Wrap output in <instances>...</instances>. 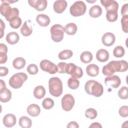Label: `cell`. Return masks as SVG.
Wrapping results in <instances>:
<instances>
[{
	"label": "cell",
	"mask_w": 128,
	"mask_h": 128,
	"mask_svg": "<svg viewBox=\"0 0 128 128\" xmlns=\"http://www.w3.org/2000/svg\"><path fill=\"white\" fill-rule=\"evenodd\" d=\"M85 116L88 118L93 120L96 117L97 112L94 108H89L86 110Z\"/></svg>",
	"instance_id": "39"
},
{
	"label": "cell",
	"mask_w": 128,
	"mask_h": 128,
	"mask_svg": "<svg viewBox=\"0 0 128 128\" xmlns=\"http://www.w3.org/2000/svg\"><path fill=\"white\" fill-rule=\"evenodd\" d=\"M68 128H78L79 126L78 124L76 122H70L68 126H67Z\"/></svg>",
	"instance_id": "46"
},
{
	"label": "cell",
	"mask_w": 128,
	"mask_h": 128,
	"mask_svg": "<svg viewBox=\"0 0 128 128\" xmlns=\"http://www.w3.org/2000/svg\"><path fill=\"white\" fill-rule=\"evenodd\" d=\"M49 92L51 95L55 97L60 96L62 93V84L60 78L52 77L48 81Z\"/></svg>",
	"instance_id": "2"
},
{
	"label": "cell",
	"mask_w": 128,
	"mask_h": 128,
	"mask_svg": "<svg viewBox=\"0 0 128 128\" xmlns=\"http://www.w3.org/2000/svg\"><path fill=\"white\" fill-rule=\"evenodd\" d=\"M42 106L46 110H50L54 106V101L50 98H44L42 102Z\"/></svg>",
	"instance_id": "35"
},
{
	"label": "cell",
	"mask_w": 128,
	"mask_h": 128,
	"mask_svg": "<svg viewBox=\"0 0 128 128\" xmlns=\"http://www.w3.org/2000/svg\"><path fill=\"white\" fill-rule=\"evenodd\" d=\"M80 85L79 80L76 78H70L68 80V86L72 90L77 89Z\"/></svg>",
	"instance_id": "32"
},
{
	"label": "cell",
	"mask_w": 128,
	"mask_h": 128,
	"mask_svg": "<svg viewBox=\"0 0 128 128\" xmlns=\"http://www.w3.org/2000/svg\"><path fill=\"white\" fill-rule=\"evenodd\" d=\"M40 112V106L36 104H31L27 108V112L32 116L35 117L38 116Z\"/></svg>",
	"instance_id": "20"
},
{
	"label": "cell",
	"mask_w": 128,
	"mask_h": 128,
	"mask_svg": "<svg viewBox=\"0 0 128 128\" xmlns=\"http://www.w3.org/2000/svg\"><path fill=\"white\" fill-rule=\"evenodd\" d=\"M104 82L106 86L110 85L114 88H118L120 84L121 80L116 75L110 76L105 78Z\"/></svg>",
	"instance_id": "8"
},
{
	"label": "cell",
	"mask_w": 128,
	"mask_h": 128,
	"mask_svg": "<svg viewBox=\"0 0 128 128\" xmlns=\"http://www.w3.org/2000/svg\"><path fill=\"white\" fill-rule=\"evenodd\" d=\"M102 72L104 75L107 76H112L116 72L113 60L110 62L108 64L103 66Z\"/></svg>",
	"instance_id": "19"
},
{
	"label": "cell",
	"mask_w": 128,
	"mask_h": 128,
	"mask_svg": "<svg viewBox=\"0 0 128 128\" xmlns=\"http://www.w3.org/2000/svg\"><path fill=\"white\" fill-rule=\"evenodd\" d=\"M86 92L96 97H100L103 94L104 88L101 84L94 80H89L85 84Z\"/></svg>",
	"instance_id": "1"
},
{
	"label": "cell",
	"mask_w": 128,
	"mask_h": 128,
	"mask_svg": "<svg viewBox=\"0 0 128 128\" xmlns=\"http://www.w3.org/2000/svg\"><path fill=\"white\" fill-rule=\"evenodd\" d=\"M19 14V10L16 8H10L6 12L4 16L8 21H10L14 18L18 16Z\"/></svg>",
	"instance_id": "22"
},
{
	"label": "cell",
	"mask_w": 128,
	"mask_h": 128,
	"mask_svg": "<svg viewBox=\"0 0 128 128\" xmlns=\"http://www.w3.org/2000/svg\"><path fill=\"white\" fill-rule=\"evenodd\" d=\"M0 20V38H2L4 35V31L5 28L4 23L2 22V20Z\"/></svg>",
	"instance_id": "47"
},
{
	"label": "cell",
	"mask_w": 128,
	"mask_h": 128,
	"mask_svg": "<svg viewBox=\"0 0 128 128\" xmlns=\"http://www.w3.org/2000/svg\"><path fill=\"white\" fill-rule=\"evenodd\" d=\"M27 71L30 74H36L38 73V70L35 64H30L27 67Z\"/></svg>",
	"instance_id": "41"
},
{
	"label": "cell",
	"mask_w": 128,
	"mask_h": 128,
	"mask_svg": "<svg viewBox=\"0 0 128 128\" xmlns=\"http://www.w3.org/2000/svg\"><path fill=\"white\" fill-rule=\"evenodd\" d=\"M118 14L117 11L110 10L107 11L106 14V18L110 22H114L118 19Z\"/></svg>",
	"instance_id": "33"
},
{
	"label": "cell",
	"mask_w": 128,
	"mask_h": 128,
	"mask_svg": "<svg viewBox=\"0 0 128 128\" xmlns=\"http://www.w3.org/2000/svg\"><path fill=\"white\" fill-rule=\"evenodd\" d=\"M113 62L116 72H124L127 70L128 64L126 61L124 60H113Z\"/></svg>",
	"instance_id": "13"
},
{
	"label": "cell",
	"mask_w": 128,
	"mask_h": 128,
	"mask_svg": "<svg viewBox=\"0 0 128 128\" xmlns=\"http://www.w3.org/2000/svg\"><path fill=\"white\" fill-rule=\"evenodd\" d=\"M73 55V52L71 50H64L60 52L58 55V58L61 60H65L71 58Z\"/></svg>",
	"instance_id": "31"
},
{
	"label": "cell",
	"mask_w": 128,
	"mask_h": 128,
	"mask_svg": "<svg viewBox=\"0 0 128 128\" xmlns=\"http://www.w3.org/2000/svg\"><path fill=\"white\" fill-rule=\"evenodd\" d=\"M78 66L73 63H69L66 64V73L72 76L76 71Z\"/></svg>",
	"instance_id": "38"
},
{
	"label": "cell",
	"mask_w": 128,
	"mask_h": 128,
	"mask_svg": "<svg viewBox=\"0 0 128 128\" xmlns=\"http://www.w3.org/2000/svg\"><path fill=\"white\" fill-rule=\"evenodd\" d=\"M90 128H102V126L101 124L98 122H95L90 124V126H89Z\"/></svg>",
	"instance_id": "48"
},
{
	"label": "cell",
	"mask_w": 128,
	"mask_h": 128,
	"mask_svg": "<svg viewBox=\"0 0 128 128\" xmlns=\"http://www.w3.org/2000/svg\"><path fill=\"white\" fill-rule=\"evenodd\" d=\"M26 65L25 60L22 57L16 58L12 62V66L17 70L22 68Z\"/></svg>",
	"instance_id": "26"
},
{
	"label": "cell",
	"mask_w": 128,
	"mask_h": 128,
	"mask_svg": "<svg viewBox=\"0 0 128 128\" xmlns=\"http://www.w3.org/2000/svg\"><path fill=\"white\" fill-rule=\"evenodd\" d=\"M10 25L13 28H18L22 24V20L18 16L12 18L10 21Z\"/></svg>",
	"instance_id": "34"
},
{
	"label": "cell",
	"mask_w": 128,
	"mask_h": 128,
	"mask_svg": "<svg viewBox=\"0 0 128 128\" xmlns=\"http://www.w3.org/2000/svg\"><path fill=\"white\" fill-rule=\"evenodd\" d=\"M0 76H4L8 74V70L6 67L1 66L0 68Z\"/></svg>",
	"instance_id": "44"
},
{
	"label": "cell",
	"mask_w": 128,
	"mask_h": 128,
	"mask_svg": "<svg viewBox=\"0 0 128 128\" xmlns=\"http://www.w3.org/2000/svg\"><path fill=\"white\" fill-rule=\"evenodd\" d=\"M86 6L84 2L82 0L74 2L70 7V12L73 16H79L84 14Z\"/></svg>",
	"instance_id": "5"
},
{
	"label": "cell",
	"mask_w": 128,
	"mask_h": 128,
	"mask_svg": "<svg viewBox=\"0 0 128 128\" xmlns=\"http://www.w3.org/2000/svg\"><path fill=\"white\" fill-rule=\"evenodd\" d=\"M6 88L5 82L2 80H0V91H2Z\"/></svg>",
	"instance_id": "49"
},
{
	"label": "cell",
	"mask_w": 128,
	"mask_h": 128,
	"mask_svg": "<svg viewBox=\"0 0 128 128\" xmlns=\"http://www.w3.org/2000/svg\"><path fill=\"white\" fill-rule=\"evenodd\" d=\"M32 124V120L26 116H22L19 119V125L22 128H30Z\"/></svg>",
	"instance_id": "27"
},
{
	"label": "cell",
	"mask_w": 128,
	"mask_h": 128,
	"mask_svg": "<svg viewBox=\"0 0 128 128\" xmlns=\"http://www.w3.org/2000/svg\"><path fill=\"white\" fill-rule=\"evenodd\" d=\"M124 49L122 46H116L113 50L114 56L116 58H121L124 56Z\"/></svg>",
	"instance_id": "36"
},
{
	"label": "cell",
	"mask_w": 128,
	"mask_h": 128,
	"mask_svg": "<svg viewBox=\"0 0 128 128\" xmlns=\"http://www.w3.org/2000/svg\"><path fill=\"white\" fill-rule=\"evenodd\" d=\"M118 96L122 100H126L128 98V87L124 86L122 87L118 92Z\"/></svg>",
	"instance_id": "37"
},
{
	"label": "cell",
	"mask_w": 128,
	"mask_h": 128,
	"mask_svg": "<svg viewBox=\"0 0 128 128\" xmlns=\"http://www.w3.org/2000/svg\"><path fill=\"white\" fill-rule=\"evenodd\" d=\"M28 76L24 72H18L14 74L9 80V84L13 88H20L23 83L26 80Z\"/></svg>",
	"instance_id": "3"
},
{
	"label": "cell",
	"mask_w": 128,
	"mask_h": 128,
	"mask_svg": "<svg viewBox=\"0 0 128 128\" xmlns=\"http://www.w3.org/2000/svg\"><path fill=\"white\" fill-rule=\"evenodd\" d=\"M36 20L38 24L42 26H46L50 23V18L46 14H39L36 16Z\"/></svg>",
	"instance_id": "15"
},
{
	"label": "cell",
	"mask_w": 128,
	"mask_h": 128,
	"mask_svg": "<svg viewBox=\"0 0 128 128\" xmlns=\"http://www.w3.org/2000/svg\"><path fill=\"white\" fill-rule=\"evenodd\" d=\"M115 36L112 32H106L102 36V42L106 46H111L115 42Z\"/></svg>",
	"instance_id": "14"
},
{
	"label": "cell",
	"mask_w": 128,
	"mask_h": 128,
	"mask_svg": "<svg viewBox=\"0 0 128 128\" xmlns=\"http://www.w3.org/2000/svg\"><path fill=\"white\" fill-rule=\"evenodd\" d=\"M46 94V90L42 86H36L34 90V96L38 99H41L44 97Z\"/></svg>",
	"instance_id": "25"
},
{
	"label": "cell",
	"mask_w": 128,
	"mask_h": 128,
	"mask_svg": "<svg viewBox=\"0 0 128 128\" xmlns=\"http://www.w3.org/2000/svg\"><path fill=\"white\" fill-rule=\"evenodd\" d=\"M50 32L52 40L58 42H61L63 39L65 29L62 26L59 24H56L51 27Z\"/></svg>",
	"instance_id": "4"
},
{
	"label": "cell",
	"mask_w": 128,
	"mask_h": 128,
	"mask_svg": "<svg viewBox=\"0 0 128 128\" xmlns=\"http://www.w3.org/2000/svg\"><path fill=\"white\" fill-rule=\"evenodd\" d=\"M96 58L99 62H105L109 58V53L106 50L100 49L96 52Z\"/></svg>",
	"instance_id": "17"
},
{
	"label": "cell",
	"mask_w": 128,
	"mask_h": 128,
	"mask_svg": "<svg viewBox=\"0 0 128 128\" xmlns=\"http://www.w3.org/2000/svg\"><path fill=\"white\" fill-rule=\"evenodd\" d=\"M67 64L64 62H60L58 63L57 66H58V73H66V68Z\"/></svg>",
	"instance_id": "43"
},
{
	"label": "cell",
	"mask_w": 128,
	"mask_h": 128,
	"mask_svg": "<svg viewBox=\"0 0 128 128\" xmlns=\"http://www.w3.org/2000/svg\"><path fill=\"white\" fill-rule=\"evenodd\" d=\"M121 24L122 30L126 32H128V15L123 16L121 18Z\"/></svg>",
	"instance_id": "40"
},
{
	"label": "cell",
	"mask_w": 128,
	"mask_h": 128,
	"mask_svg": "<svg viewBox=\"0 0 128 128\" xmlns=\"http://www.w3.org/2000/svg\"><path fill=\"white\" fill-rule=\"evenodd\" d=\"M86 72L88 76L94 77L99 74V68L95 64H90L86 66Z\"/></svg>",
	"instance_id": "16"
},
{
	"label": "cell",
	"mask_w": 128,
	"mask_h": 128,
	"mask_svg": "<svg viewBox=\"0 0 128 128\" xmlns=\"http://www.w3.org/2000/svg\"><path fill=\"white\" fill-rule=\"evenodd\" d=\"M21 34L24 36H28L30 35L32 32V28L29 27L27 24V22L26 21L20 28Z\"/></svg>",
	"instance_id": "30"
},
{
	"label": "cell",
	"mask_w": 128,
	"mask_h": 128,
	"mask_svg": "<svg viewBox=\"0 0 128 128\" xmlns=\"http://www.w3.org/2000/svg\"><path fill=\"white\" fill-rule=\"evenodd\" d=\"M16 122V116L12 114H6L3 118V124L6 126L10 128L15 125Z\"/></svg>",
	"instance_id": "12"
},
{
	"label": "cell",
	"mask_w": 128,
	"mask_h": 128,
	"mask_svg": "<svg viewBox=\"0 0 128 128\" xmlns=\"http://www.w3.org/2000/svg\"><path fill=\"white\" fill-rule=\"evenodd\" d=\"M67 2L64 0H58L54 2V10L58 14L62 13L67 7Z\"/></svg>",
	"instance_id": "11"
},
{
	"label": "cell",
	"mask_w": 128,
	"mask_h": 128,
	"mask_svg": "<svg viewBox=\"0 0 128 128\" xmlns=\"http://www.w3.org/2000/svg\"><path fill=\"white\" fill-rule=\"evenodd\" d=\"M8 48L6 45L3 44H0V64H2L7 61Z\"/></svg>",
	"instance_id": "21"
},
{
	"label": "cell",
	"mask_w": 128,
	"mask_h": 128,
	"mask_svg": "<svg viewBox=\"0 0 128 128\" xmlns=\"http://www.w3.org/2000/svg\"><path fill=\"white\" fill-rule=\"evenodd\" d=\"M102 14V8L98 5H94L89 10V14L92 18H98Z\"/></svg>",
	"instance_id": "23"
},
{
	"label": "cell",
	"mask_w": 128,
	"mask_h": 128,
	"mask_svg": "<svg viewBox=\"0 0 128 128\" xmlns=\"http://www.w3.org/2000/svg\"><path fill=\"white\" fill-rule=\"evenodd\" d=\"M100 2L105 8L106 12L110 10L118 12V4L116 1L114 0H101Z\"/></svg>",
	"instance_id": "10"
},
{
	"label": "cell",
	"mask_w": 128,
	"mask_h": 128,
	"mask_svg": "<svg viewBox=\"0 0 128 128\" xmlns=\"http://www.w3.org/2000/svg\"><path fill=\"white\" fill-rule=\"evenodd\" d=\"M12 98V92L8 88H5L2 91H0V100L2 102H6L10 100Z\"/></svg>",
	"instance_id": "24"
},
{
	"label": "cell",
	"mask_w": 128,
	"mask_h": 128,
	"mask_svg": "<svg viewBox=\"0 0 128 128\" xmlns=\"http://www.w3.org/2000/svg\"><path fill=\"white\" fill-rule=\"evenodd\" d=\"M6 39L7 42L9 44H14L18 42L20 36L17 32H12L6 34Z\"/></svg>",
	"instance_id": "18"
},
{
	"label": "cell",
	"mask_w": 128,
	"mask_h": 128,
	"mask_svg": "<svg viewBox=\"0 0 128 128\" xmlns=\"http://www.w3.org/2000/svg\"><path fill=\"white\" fill-rule=\"evenodd\" d=\"M40 68L50 74H54L58 72V66L54 63L48 60H44L40 62Z\"/></svg>",
	"instance_id": "6"
},
{
	"label": "cell",
	"mask_w": 128,
	"mask_h": 128,
	"mask_svg": "<svg viewBox=\"0 0 128 128\" xmlns=\"http://www.w3.org/2000/svg\"><path fill=\"white\" fill-rule=\"evenodd\" d=\"M62 109L66 112L70 110L74 104V99L70 94H65L61 100Z\"/></svg>",
	"instance_id": "7"
},
{
	"label": "cell",
	"mask_w": 128,
	"mask_h": 128,
	"mask_svg": "<svg viewBox=\"0 0 128 128\" xmlns=\"http://www.w3.org/2000/svg\"><path fill=\"white\" fill-rule=\"evenodd\" d=\"M118 113L122 117H127L128 116V106H121L119 109Z\"/></svg>",
	"instance_id": "42"
},
{
	"label": "cell",
	"mask_w": 128,
	"mask_h": 128,
	"mask_svg": "<svg viewBox=\"0 0 128 128\" xmlns=\"http://www.w3.org/2000/svg\"><path fill=\"white\" fill-rule=\"evenodd\" d=\"M64 29L65 32L66 34L68 35H74L76 33L78 28L76 25L74 23L70 22L66 25Z\"/></svg>",
	"instance_id": "28"
},
{
	"label": "cell",
	"mask_w": 128,
	"mask_h": 128,
	"mask_svg": "<svg viewBox=\"0 0 128 128\" xmlns=\"http://www.w3.org/2000/svg\"><path fill=\"white\" fill-rule=\"evenodd\" d=\"M28 2L31 6L38 11L44 10L47 6V0H28Z\"/></svg>",
	"instance_id": "9"
},
{
	"label": "cell",
	"mask_w": 128,
	"mask_h": 128,
	"mask_svg": "<svg viewBox=\"0 0 128 128\" xmlns=\"http://www.w3.org/2000/svg\"><path fill=\"white\" fill-rule=\"evenodd\" d=\"M80 59L82 62L83 63H89L92 60V54L90 52H84L81 54L80 56Z\"/></svg>",
	"instance_id": "29"
},
{
	"label": "cell",
	"mask_w": 128,
	"mask_h": 128,
	"mask_svg": "<svg viewBox=\"0 0 128 128\" xmlns=\"http://www.w3.org/2000/svg\"><path fill=\"white\" fill-rule=\"evenodd\" d=\"M128 4H124L121 9V14L122 16L128 15Z\"/></svg>",
	"instance_id": "45"
}]
</instances>
